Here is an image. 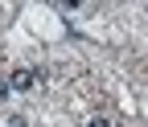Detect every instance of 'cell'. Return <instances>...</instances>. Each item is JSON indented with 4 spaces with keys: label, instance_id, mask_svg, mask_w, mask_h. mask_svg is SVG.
Returning a JSON list of instances; mask_svg holds the SVG:
<instances>
[{
    "label": "cell",
    "instance_id": "cell-3",
    "mask_svg": "<svg viewBox=\"0 0 148 127\" xmlns=\"http://www.w3.org/2000/svg\"><path fill=\"white\" fill-rule=\"evenodd\" d=\"M8 127H29V123L25 119H8Z\"/></svg>",
    "mask_w": 148,
    "mask_h": 127
},
{
    "label": "cell",
    "instance_id": "cell-1",
    "mask_svg": "<svg viewBox=\"0 0 148 127\" xmlns=\"http://www.w3.org/2000/svg\"><path fill=\"white\" fill-rule=\"evenodd\" d=\"M33 82H37V74L29 66H16L12 74H8V90H33Z\"/></svg>",
    "mask_w": 148,
    "mask_h": 127
},
{
    "label": "cell",
    "instance_id": "cell-2",
    "mask_svg": "<svg viewBox=\"0 0 148 127\" xmlns=\"http://www.w3.org/2000/svg\"><path fill=\"white\" fill-rule=\"evenodd\" d=\"M86 127H111V119H90Z\"/></svg>",
    "mask_w": 148,
    "mask_h": 127
},
{
    "label": "cell",
    "instance_id": "cell-4",
    "mask_svg": "<svg viewBox=\"0 0 148 127\" xmlns=\"http://www.w3.org/2000/svg\"><path fill=\"white\" fill-rule=\"evenodd\" d=\"M4 94H8V82H0V98H4Z\"/></svg>",
    "mask_w": 148,
    "mask_h": 127
}]
</instances>
